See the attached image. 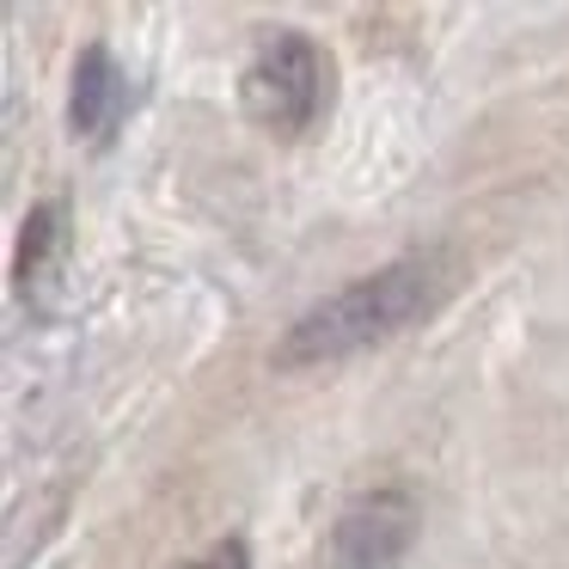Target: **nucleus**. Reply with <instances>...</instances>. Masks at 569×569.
I'll list each match as a JSON object with an SVG mask.
<instances>
[{
	"label": "nucleus",
	"instance_id": "423d86ee",
	"mask_svg": "<svg viewBox=\"0 0 569 569\" xmlns=\"http://www.w3.org/2000/svg\"><path fill=\"white\" fill-rule=\"evenodd\" d=\"M190 569H251V545L239 539V532H227V539H214Z\"/></svg>",
	"mask_w": 569,
	"mask_h": 569
},
{
	"label": "nucleus",
	"instance_id": "f03ea898",
	"mask_svg": "<svg viewBox=\"0 0 569 569\" xmlns=\"http://www.w3.org/2000/svg\"><path fill=\"white\" fill-rule=\"evenodd\" d=\"M239 111L276 141H300L331 111V56L307 31H263L239 68Z\"/></svg>",
	"mask_w": 569,
	"mask_h": 569
},
{
	"label": "nucleus",
	"instance_id": "7ed1b4c3",
	"mask_svg": "<svg viewBox=\"0 0 569 569\" xmlns=\"http://www.w3.org/2000/svg\"><path fill=\"white\" fill-rule=\"evenodd\" d=\"M417 496L386 483V490H361L337 508L331 532H325L319 569H398L417 545Z\"/></svg>",
	"mask_w": 569,
	"mask_h": 569
},
{
	"label": "nucleus",
	"instance_id": "f257e3e1",
	"mask_svg": "<svg viewBox=\"0 0 569 569\" xmlns=\"http://www.w3.org/2000/svg\"><path fill=\"white\" fill-rule=\"evenodd\" d=\"M441 295H447L441 251H405V258L356 276L349 288H337L319 307L300 312L276 343V368H331V361H349L361 349H380L398 331H410L422 312H435Z\"/></svg>",
	"mask_w": 569,
	"mask_h": 569
},
{
	"label": "nucleus",
	"instance_id": "39448f33",
	"mask_svg": "<svg viewBox=\"0 0 569 569\" xmlns=\"http://www.w3.org/2000/svg\"><path fill=\"white\" fill-rule=\"evenodd\" d=\"M68 246H74L68 202H62V197L31 202L26 227H19V258H13V288H19V300H31V307H50L56 288H62V270H68Z\"/></svg>",
	"mask_w": 569,
	"mask_h": 569
},
{
	"label": "nucleus",
	"instance_id": "20e7f679",
	"mask_svg": "<svg viewBox=\"0 0 569 569\" xmlns=\"http://www.w3.org/2000/svg\"><path fill=\"white\" fill-rule=\"evenodd\" d=\"M129 68L117 62L111 43H87L74 56V74H68V136L87 141V148H104L111 129L123 123L129 111Z\"/></svg>",
	"mask_w": 569,
	"mask_h": 569
}]
</instances>
